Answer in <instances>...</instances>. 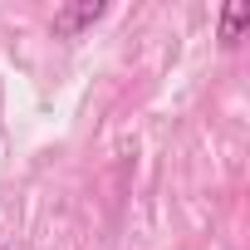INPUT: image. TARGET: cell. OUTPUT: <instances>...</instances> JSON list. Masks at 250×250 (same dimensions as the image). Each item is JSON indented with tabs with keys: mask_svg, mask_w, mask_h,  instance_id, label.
Wrapping results in <instances>:
<instances>
[{
	"mask_svg": "<svg viewBox=\"0 0 250 250\" xmlns=\"http://www.w3.org/2000/svg\"><path fill=\"white\" fill-rule=\"evenodd\" d=\"M103 10H108V5H98V0H83V5H64V10H54V30H59V35H79V30H83V25H93Z\"/></svg>",
	"mask_w": 250,
	"mask_h": 250,
	"instance_id": "6da1fadb",
	"label": "cell"
},
{
	"mask_svg": "<svg viewBox=\"0 0 250 250\" xmlns=\"http://www.w3.org/2000/svg\"><path fill=\"white\" fill-rule=\"evenodd\" d=\"M245 25H250V5H226V10H221V40H226V44H235Z\"/></svg>",
	"mask_w": 250,
	"mask_h": 250,
	"instance_id": "7a4b0ae2",
	"label": "cell"
}]
</instances>
